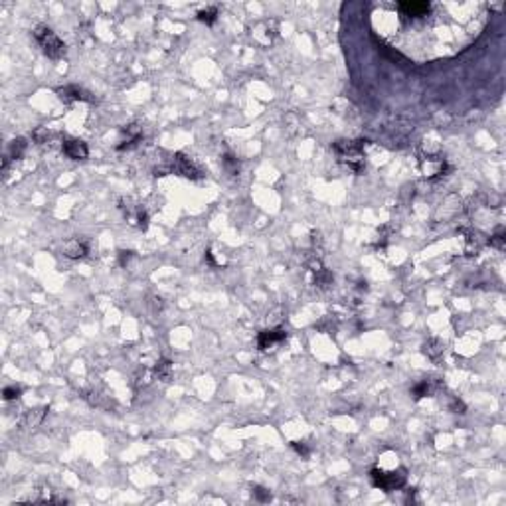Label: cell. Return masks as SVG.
Returning <instances> with one entry per match:
<instances>
[{
  "label": "cell",
  "instance_id": "1",
  "mask_svg": "<svg viewBox=\"0 0 506 506\" xmlns=\"http://www.w3.org/2000/svg\"><path fill=\"white\" fill-rule=\"evenodd\" d=\"M482 2H374L370 22L376 38L409 60L451 58L473 44L487 26Z\"/></svg>",
  "mask_w": 506,
  "mask_h": 506
},
{
  "label": "cell",
  "instance_id": "2",
  "mask_svg": "<svg viewBox=\"0 0 506 506\" xmlns=\"http://www.w3.org/2000/svg\"><path fill=\"white\" fill-rule=\"evenodd\" d=\"M370 478H372V485L380 491H398L402 489L407 480V473L405 469H398V471H384V469H378L374 467L370 471Z\"/></svg>",
  "mask_w": 506,
  "mask_h": 506
},
{
  "label": "cell",
  "instance_id": "3",
  "mask_svg": "<svg viewBox=\"0 0 506 506\" xmlns=\"http://www.w3.org/2000/svg\"><path fill=\"white\" fill-rule=\"evenodd\" d=\"M34 38L36 42L40 44V48L44 50V54L52 60H60L61 56L65 54V45L60 38L56 36V32L50 30L48 26H38L34 30Z\"/></svg>",
  "mask_w": 506,
  "mask_h": 506
},
{
  "label": "cell",
  "instance_id": "4",
  "mask_svg": "<svg viewBox=\"0 0 506 506\" xmlns=\"http://www.w3.org/2000/svg\"><path fill=\"white\" fill-rule=\"evenodd\" d=\"M61 149H63V154L67 158H72V160H85L87 154H89L87 145L83 141H77V139H65Z\"/></svg>",
  "mask_w": 506,
  "mask_h": 506
},
{
  "label": "cell",
  "instance_id": "5",
  "mask_svg": "<svg viewBox=\"0 0 506 506\" xmlns=\"http://www.w3.org/2000/svg\"><path fill=\"white\" fill-rule=\"evenodd\" d=\"M285 338H287V330H285V328L263 330V332H259V336H257V346H259V350H267V348H271L273 344L281 342Z\"/></svg>",
  "mask_w": 506,
  "mask_h": 506
},
{
  "label": "cell",
  "instance_id": "6",
  "mask_svg": "<svg viewBox=\"0 0 506 506\" xmlns=\"http://www.w3.org/2000/svg\"><path fill=\"white\" fill-rule=\"evenodd\" d=\"M172 170H174L176 174H180V176H186V178H200V176H202V172H200L188 158H184L182 154H176V156H174Z\"/></svg>",
  "mask_w": 506,
  "mask_h": 506
},
{
  "label": "cell",
  "instance_id": "7",
  "mask_svg": "<svg viewBox=\"0 0 506 506\" xmlns=\"http://www.w3.org/2000/svg\"><path fill=\"white\" fill-rule=\"evenodd\" d=\"M89 253V241L87 239H70L67 243H65V247H63V255L65 257H72V259H81V257H85Z\"/></svg>",
  "mask_w": 506,
  "mask_h": 506
},
{
  "label": "cell",
  "instance_id": "8",
  "mask_svg": "<svg viewBox=\"0 0 506 506\" xmlns=\"http://www.w3.org/2000/svg\"><path fill=\"white\" fill-rule=\"evenodd\" d=\"M56 93L60 95V99L61 101H65V103H70V101H93V97H89L87 91L79 89V87H75V85L60 87V89H56Z\"/></svg>",
  "mask_w": 506,
  "mask_h": 506
},
{
  "label": "cell",
  "instance_id": "9",
  "mask_svg": "<svg viewBox=\"0 0 506 506\" xmlns=\"http://www.w3.org/2000/svg\"><path fill=\"white\" fill-rule=\"evenodd\" d=\"M26 150V141L24 139H14L12 143H10V147H8V152H6V156H4V170L8 168V160L10 158H20L22 156V152Z\"/></svg>",
  "mask_w": 506,
  "mask_h": 506
},
{
  "label": "cell",
  "instance_id": "10",
  "mask_svg": "<svg viewBox=\"0 0 506 506\" xmlns=\"http://www.w3.org/2000/svg\"><path fill=\"white\" fill-rule=\"evenodd\" d=\"M154 376L160 380V382H170V378H172V364H170V360H158L156 362V366H154Z\"/></svg>",
  "mask_w": 506,
  "mask_h": 506
},
{
  "label": "cell",
  "instance_id": "11",
  "mask_svg": "<svg viewBox=\"0 0 506 506\" xmlns=\"http://www.w3.org/2000/svg\"><path fill=\"white\" fill-rule=\"evenodd\" d=\"M433 394V384L429 380H421V382H417L413 389H411V396H413V400H421V398H425V396H431Z\"/></svg>",
  "mask_w": 506,
  "mask_h": 506
},
{
  "label": "cell",
  "instance_id": "12",
  "mask_svg": "<svg viewBox=\"0 0 506 506\" xmlns=\"http://www.w3.org/2000/svg\"><path fill=\"white\" fill-rule=\"evenodd\" d=\"M216 18H218V8H214V6L212 8H204V10L198 12V20L204 22V24H214Z\"/></svg>",
  "mask_w": 506,
  "mask_h": 506
},
{
  "label": "cell",
  "instance_id": "13",
  "mask_svg": "<svg viewBox=\"0 0 506 506\" xmlns=\"http://www.w3.org/2000/svg\"><path fill=\"white\" fill-rule=\"evenodd\" d=\"M251 494L257 502H269L271 500V492L267 489H263V487H259V485L251 487Z\"/></svg>",
  "mask_w": 506,
  "mask_h": 506
},
{
  "label": "cell",
  "instance_id": "14",
  "mask_svg": "<svg viewBox=\"0 0 506 506\" xmlns=\"http://www.w3.org/2000/svg\"><path fill=\"white\" fill-rule=\"evenodd\" d=\"M441 352H443V344L441 342H437V340H429V342L425 344V354H429L433 360L439 356Z\"/></svg>",
  "mask_w": 506,
  "mask_h": 506
},
{
  "label": "cell",
  "instance_id": "15",
  "mask_svg": "<svg viewBox=\"0 0 506 506\" xmlns=\"http://www.w3.org/2000/svg\"><path fill=\"white\" fill-rule=\"evenodd\" d=\"M223 166H225V170H227L229 174H238V170H239L238 158H234L232 154H225V156H223Z\"/></svg>",
  "mask_w": 506,
  "mask_h": 506
},
{
  "label": "cell",
  "instance_id": "16",
  "mask_svg": "<svg viewBox=\"0 0 506 506\" xmlns=\"http://www.w3.org/2000/svg\"><path fill=\"white\" fill-rule=\"evenodd\" d=\"M20 394H22V387L20 386H8V387H4V392H2L4 400H18Z\"/></svg>",
  "mask_w": 506,
  "mask_h": 506
},
{
  "label": "cell",
  "instance_id": "17",
  "mask_svg": "<svg viewBox=\"0 0 506 506\" xmlns=\"http://www.w3.org/2000/svg\"><path fill=\"white\" fill-rule=\"evenodd\" d=\"M491 245H494L496 249H504V229L498 227V232L491 238Z\"/></svg>",
  "mask_w": 506,
  "mask_h": 506
},
{
  "label": "cell",
  "instance_id": "18",
  "mask_svg": "<svg viewBox=\"0 0 506 506\" xmlns=\"http://www.w3.org/2000/svg\"><path fill=\"white\" fill-rule=\"evenodd\" d=\"M293 449L297 451L303 459H309V457H311V449L305 445V443H293Z\"/></svg>",
  "mask_w": 506,
  "mask_h": 506
},
{
  "label": "cell",
  "instance_id": "19",
  "mask_svg": "<svg viewBox=\"0 0 506 506\" xmlns=\"http://www.w3.org/2000/svg\"><path fill=\"white\" fill-rule=\"evenodd\" d=\"M131 255H133V251H119V265L121 267H125V265L129 263Z\"/></svg>",
  "mask_w": 506,
  "mask_h": 506
},
{
  "label": "cell",
  "instance_id": "20",
  "mask_svg": "<svg viewBox=\"0 0 506 506\" xmlns=\"http://www.w3.org/2000/svg\"><path fill=\"white\" fill-rule=\"evenodd\" d=\"M34 139H36V141H38V143H44L45 139H48V133H45L44 129H38V131H36V133H34Z\"/></svg>",
  "mask_w": 506,
  "mask_h": 506
}]
</instances>
